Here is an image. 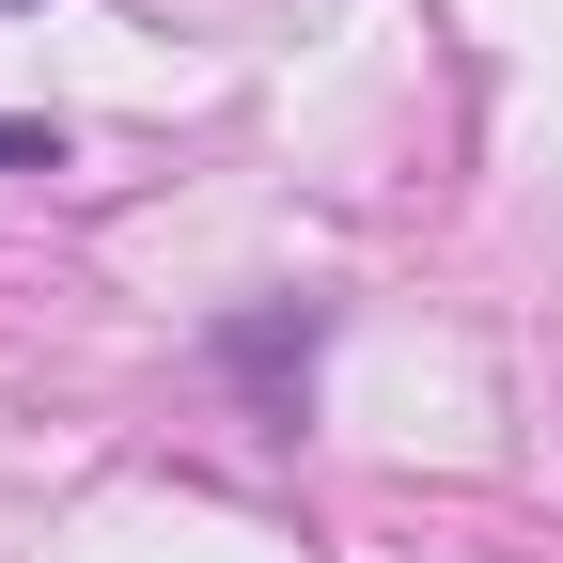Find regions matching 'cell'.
Instances as JSON below:
<instances>
[{"label":"cell","mask_w":563,"mask_h":563,"mask_svg":"<svg viewBox=\"0 0 563 563\" xmlns=\"http://www.w3.org/2000/svg\"><path fill=\"white\" fill-rule=\"evenodd\" d=\"M220 361H235V376H282V361H313V313H251V329L220 344Z\"/></svg>","instance_id":"6da1fadb"},{"label":"cell","mask_w":563,"mask_h":563,"mask_svg":"<svg viewBox=\"0 0 563 563\" xmlns=\"http://www.w3.org/2000/svg\"><path fill=\"white\" fill-rule=\"evenodd\" d=\"M0 173H63V141L47 125H0Z\"/></svg>","instance_id":"7a4b0ae2"}]
</instances>
